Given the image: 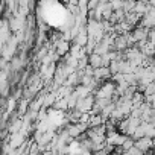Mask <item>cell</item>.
<instances>
[{"instance_id": "obj_5", "label": "cell", "mask_w": 155, "mask_h": 155, "mask_svg": "<svg viewBox=\"0 0 155 155\" xmlns=\"http://www.w3.org/2000/svg\"><path fill=\"white\" fill-rule=\"evenodd\" d=\"M62 2H68V0H62Z\"/></svg>"}, {"instance_id": "obj_2", "label": "cell", "mask_w": 155, "mask_h": 155, "mask_svg": "<svg viewBox=\"0 0 155 155\" xmlns=\"http://www.w3.org/2000/svg\"><path fill=\"white\" fill-rule=\"evenodd\" d=\"M94 105H96L94 97L88 94V96H85V97H82V99L78 101L76 110H79L81 113H91V111L94 110Z\"/></svg>"}, {"instance_id": "obj_4", "label": "cell", "mask_w": 155, "mask_h": 155, "mask_svg": "<svg viewBox=\"0 0 155 155\" xmlns=\"http://www.w3.org/2000/svg\"><path fill=\"white\" fill-rule=\"evenodd\" d=\"M68 49H70L68 41H64V40H59L58 41V44H56V53L58 55H65L68 52Z\"/></svg>"}, {"instance_id": "obj_3", "label": "cell", "mask_w": 155, "mask_h": 155, "mask_svg": "<svg viewBox=\"0 0 155 155\" xmlns=\"http://www.w3.org/2000/svg\"><path fill=\"white\" fill-rule=\"evenodd\" d=\"M135 147H138L141 152H147L150 150L152 147H155V143H153V138L152 137H143V138H138L135 140Z\"/></svg>"}, {"instance_id": "obj_1", "label": "cell", "mask_w": 155, "mask_h": 155, "mask_svg": "<svg viewBox=\"0 0 155 155\" xmlns=\"http://www.w3.org/2000/svg\"><path fill=\"white\" fill-rule=\"evenodd\" d=\"M126 138L128 137L125 134H122V132H119L116 129L114 131H108V134H107V143L111 144V146H114V147H120L125 143Z\"/></svg>"}]
</instances>
